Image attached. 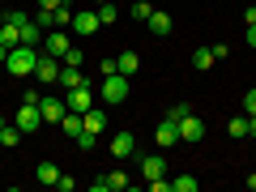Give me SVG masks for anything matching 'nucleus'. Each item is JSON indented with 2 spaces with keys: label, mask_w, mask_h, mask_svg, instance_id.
<instances>
[{
  "label": "nucleus",
  "mask_w": 256,
  "mask_h": 192,
  "mask_svg": "<svg viewBox=\"0 0 256 192\" xmlns=\"http://www.w3.org/2000/svg\"><path fill=\"white\" fill-rule=\"evenodd\" d=\"M34 64H38V47H26V43H18L4 56V68H9L13 77H34Z\"/></svg>",
  "instance_id": "nucleus-1"
},
{
  "label": "nucleus",
  "mask_w": 256,
  "mask_h": 192,
  "mask_svg": "<svg viewBox=\"0 0 256 192\" xmlns=\"http://www.w3.org/2000/svg\"><path fill=\"white\" fill-rule=\"evenodd\" d=\"M102 102H111V107L128 102V77H124V73H111V77H102Z\"/></svg>",
  "instance_id": "nucleus-2"
},
{
  "label": "nucleus",
  "mask_w": 256,
  "mask_h": 192,
  "mask_svg": "<svg viewBox=\"0 0 256 192\" xmlns=\"http://www.w3.org/2000/svg\"><path fill=\"white\" fill-rule=\"evenodd\" d=\"M98 30H102L98 9H73V34L77 38H90V34H98Z\"/></svg>",
  "instance_id": "nucleus-3"
},
{
  "label": "nucleus",
  "mask_w": 256,
  "mask_h": 192,
  "mask_svg": "<svg viewBox=\"0 0 256 192\" xmlns=\"http://www.w3.org/2000/svg\"><path fill=\"white\" fill-rule=\"evenodd\" d=\"M201 141H205V124L196 120V111H188L180 120V146H201Z\"/></svg>",
  "instance_id": "nucleus-4"
},
{
  "label": "nucleus",
  "mask_w": 256,
  "mask_h": 192,
  "mask_svg": "<svg viewBox=\"0 0 256 192\" xmlns=\"http://www.w3.org/2000/svg\"><path fill=\"white\" fill-rule=\"evenodd\" d=\"M13 124L26 132V137H34L38 128H43V111H38V102H22V111H18V120Z\"/></svg>",
  "instance_id": "nucleus-5"
},
{
  "label": "nucleus",
  "mask_w": 256,
  "mask_h": 192,
  "mask_svg": "<svg viewBox=\"0 0 256 192\" xmlns=\"http://www.w3.org/2000/svg\"><path fill=\"white\" fill-rule=\"evenodd\" d=\"M34 82H38V86H52V82H60V60H56V56L38 52V64H34Z\"/></svg>",
  "instance_id": "nucleus-6"
},
{
  "label": "nucleus",
  "mask_w": 256,
  "mask_h": 192,
  "mask_svg": "<svg viewBox=\"0 0 256 192\" xmlns=\"http://www.w3.org/2000/svg\"><path fill=\"white\" fill-rule=\"evenodd\" d=\"M73 47V38L64 34V30H47L43 34V43H38V52H47V56H56V60H64V52Z\"/></svg>",
  "instance_id": "nucleus-7"
},
{
  "label": "nucleus",
  "mask_w": 256,
  "mask_h": 192,
  "mask_svg": "<svg viewBox=\"0 0 256 192\" xmlns=\"http://www.w3.org/2000/svg\"><path fill=\"white\" fill-rule=\"evenodd\" d=\"M64 102H68V111H90V107H94V90H90V86L64 90Z\"/></svg>",
  "instance_id": "nucleus-8"
},
{
  "label": "nucleus",
  "mask_w": 256,
  "mask_h": 192,
  "mask_svg": "<svg viewBox=\"0 0 256 192\" xmlns=\"http://www.w3.org/2000/svg\"><path fill=\"white\" fill-rule=\"evenodd\" d=\"M38 111H43V124H60V120H64V111H68V102H64V98H47V94H43Z\"/></svg>",
  "instance_id": "nucleus-9"
},
{
  "label": "nucleus",
  "mask_w": 256,
  "mask_h": 192,
  "mask_svg": "<svg viewBox=\"0 0 256 192\" xmlns=\"http://www.w3.org/2000/svg\"><path fill=\"white\" fill-rule=\"evenodd\" d=\"M154 141H158V146H162V150H166V146H180V124H175V120L166 116L162 124L154 128Z\"/></svg>",
  "instance_id": "nucleus-10"
},
{
  "label": "nucleus",
  "mask_w": 256,
  "mask_h": 192,
  "mask_svg": "<svg viewBox=\"0 0 256 192\" xmlns=\"http://www.w3.org/2000/svg\"><path fill=\"white\" fill-rule=\"evenodd\" d=\"M146 26H150V34H158V38H166V34H171V30H175V22H171V13H162V9H154V13H150V22H146Z\"/></svg>",
  "instance_id": "nucleus-11"
},
{
  "label": "nucleus",
  "mask_w": 256,
  "mask_h": 192,
  "mask_svg": "<svg viewBox=\"0 0 256 192\" xmlns=\"http://www.w3.org/2000/svg\"><path fill=\"white\" fill-rule=\"evenodd\" d=\"M111 154H116V158L137 154V137H132V132H116V137H111Z\"/></svg>",
  "instance_id": "nucleus-12"
},
{
  "label": "nucleus",
  "mask_w": 256,
  "mask_h": 192,
  "mask_svg": "<svg viewBox=\"0 0 256 192\" xmlns=\"http://www.w3.org/2000/svg\"><path fill=\"white\" fill-rule=\"evenodd\" d=\"M141 175H146V180L166 175V158H162V154H146V158H141Z\"/></svg>",
  "instance_id": "nucleus-13"
},
{
  "label": "nucleus",
  "mask_w": 256,
  "mask_h": 192,
  "mask_svg": "<svg viewBox=\"0 0 256 192\" xmlns=\"http://www.w3.org/2000/svg\"><path fill=\"white\" fill-rule=\"evenodd\" d=\"M60 86L64 90H77V86H90V77H86L82 68H73V64H64L60 68Z\"/></svg>",
  "instance_id": "nucleus-14"
},
{
  "label": "nucleus",
  "mask_w": 256,
  "mask_h": 192,
  "mask_svg": "<svg viewBox=\"0 0 256 192\" xmlns=\"http://www.w3.org/2000/svg\"><path fill=\"white\" fill-rule=\"evenodd\" d=\"M34 180H38V184H47V188H56V180H60V166H56L52 158H43V162L34 166Z\"/></svg>",
  "instance_id": "nucleus-15"
},
{
  "label": "nucleus",
  "mask_w": 256,
  "mask_h": 192,
  "mask_svg": "<svg viewBox=\"0 0 256 192\" xmlns=\"http://www.w3.org/2000/svg\"><path fill=\"white\" fill-rule=\"evenodd\" d=\"M60 128H64V137H82V128H86V120H82V111H64V120H60Z\"/></svg>",
  "instance_id": "nucleus-16"
},
{
  "label": "nucleus",
  "mask_w": 256,
  "mask_h": 192,
  "mask_svg": "<svg viewBox=\"0 0 256 192\" xmlns=\"http://www.w3.org/2000/svg\"><path fill=\"white\" fill-rule=\"evenodd\" d=\"M82 120H86V132H94V137H98V132H107V111H82Z\"/></svg>",
  "instance_id": "nucleus-17"
},
{
  "label": "nucleus",
  "mask_w": 256,
  "mask_h": 192,
  "mask_svg": "<svg viewBox=\"0 0 256 192\" xmlns=\"http://www.w3.org/2000/svg\"><path fill=\"white\" fill-rule=\"evenodd\" d=\"M214 64H218L214 47H196V52H192V68H196V73H205V68H214Z\"/></svg>",
  "instance_id": "nucleus-18"
},
{
  "label": "nucleus",
  "mask_w": 256,
  "mask_h": 192,
  "mask_svg": "<svg viewBox=\"0 0 256 192\" xmlns=\"http://www.w3.org/2000/svg\"><path fill=\"white\" fill-rule=\"evenodd\" d=\"M64 26H73V9H68V0L52 9V30H64Z\"/></svg>",
  "instance_id": "nucleus-19"
},
{
  "label": "nucleus",
  "mask_w": 256,
  "mask_h": 192,
  "mask_svg": "<svg viewBox=\"0 0 256 192\" xmlns=\"http://www.w3.org/2000/svg\"><path fill=\"white\" fill-rule=\"evenodd\" d=\"M22 43H26V47H38V43H43V26H38L34 18L22 26Z\"/></svg>",
  "instance_id": "nucleus-20"
},
{
  "label": "nucleus",
  "mask_w": 256,
  "mask_h": 192,
  "mask_svg": "<svg viewBox=\"0 0 256 192\" xmlns=\"http://www.w3.org/2000/svg\"><path fill=\"white\" fill-rule=\"evenodd\" d=\"M116 64H120V73H124V77H132L141 68V56L137 52H124V56H116Z\"/></svg>",
  "instance_id": "nucleus-21"
},
{
  "label": "nucleus",
  "mask_w": 256,
  "mask_h": 192,
  "mask_svg": "<svg viewBox=\"0 0 256 192\" xmlns=\"http://www.w3.org/2000/svg\"><path fill=\"white\" fill-rule=\"evenodd\" d=\"M0 43H4V47H18V43H22V26H13V22H0Z\"/></svg>",
  "instance_id": "nucleus-22"
},
{
  "label": "nucleus",
  "mask_w": 256,
  "mask_h": 192,
  "mask_svg": "<svg viewBox=\"0 0 256 192\" xmlns=\"http://www.w3.org/2000/svg\"><path fill=\"white\" fill-rule=\"evenodd\" d=\"M226 132H230V137H235V141H244V137H248V111H244V116H230Z\"/></svg>",
  "instance_id": "nucleus-23"
},
{
  "label": "nucleus",
  "mask_w": 256,
  "mask_h": 192,
  "mask_svg": "<svg viewBox=\"0 0 256 192\" xmlns=\"http://www.w3.org/2000/svg\"><path fill=\"white\" fill-rule=\"evenodd\" d=\"M22 137H26V132H22L18 124H4V128H0V146H18Z\"/></svg>",
  "instance_id": "nucleus-24"
},
{
  "label": "nucleus",
  "mask_w": 256,
  "mask_h": 192,
  "mask_svg": "<svg viewBox=\"0 0 256 192\" xmlns=\"http://www.w3.org/2000/svg\"><path fill=\"white\" fill-rule=\"evenodd\" d=\"M150 13H154V4H150V0H137V4L128 9V18L132 22H150Z\"/></svg>",
  "instance_id": "nucleus-25"
},
{
  "label": "nucleus",
  "mask_w": 256,
  "mask_h": 192,
  "mask_svg": "<svg viewBox=\"0 0 256 192\" xmlns=\"http://www.w3.org/2000/svg\"><path fill=\"white\" fill-rule=\"evenodd\" d=\"M98 22H102V26H116V22H120V9L111 4V0H107V4H98Z\"/></svg>",
  "instance_id": "nucleus-26"
},
{
  "label": "nucleus",
  "mask_w": 256,
  "mask_h": 192,
  "mask_svg": "<svg viewBox=\"0 0 256 192\" xmlns=\"http://www.w3.org/2000/svg\"><path fill=\"white\" fill-rule=\"evenodd\" d=\"M175 192H196V175H180V180H171Z\"/></svg>",
  "instance_id": "nucleus-27"
},
{
  "label": "nucleus",
  "mask_w": 256,
  "mask_h": 192,
  "mask_svg": "<svg viewBox=\"0 0 256 192\" xmlns=\"http://www.w3.org/2000/svg\"><path fill=\"white\" fill-rule=\"evenodd\" d=\"M107 188H111V192H124V188H128V175H124V171H111V175H107Z\"/></svg>",
  "instance_id": "nucleus-28"
},
{
  "label": "nucleus",
  "mask_w": 256,
  "mask_h": 192,
  "mask_svg": "<svg viewBox=\"0 0 256 192\" xmlns=\"http://www.w3.org/2000/svg\"><path fill=\"white\" fill-rule=\"evenodd\" d=\"M64 64H73V68H82V64H86V52H82V47H68V52H64Z\"/></svg>",
  "instance_id": "nucleus-29"
},
{
  "label": "nucleus",
  "mask_w": 256,
  "mask_h": 192,
  "mask_svg": "<svg viewBox=\"0 0 256 192\" xmlns=\"http://www.w3.org/2000/svg\"><path fill=\"white\" fill-rule=\"evenodd\" d=\"M188 111H192V107H188V102H175V107H171V111H166V116H171V120H175V124H180V120H184V116H188Z\"/></svg>",
  "instance_id": "nucleus-30"
},
{
  "label": "nucleus",
  "mask_w": 256,
  "mask_h": 192,
  "mask_svg": "<svg viewBox=\"0 0 256 192\" xmlns=\"http://www.w3.org/2000/svg\"><path fill=\"white\" fill-rule=\"evenodd\" d=\"M98 73H102V77H111V73H120V64L107 56V60H98Z\"/></svg>",
  "instance_id": "nucleus-31"
},
{
  "label": "nucleus",
  "mask_w": 256,
  "mask_h": 192,
  "mask_svg": "<svg viewBox=\"0 0 256 192\" xmlns=\"http://www.w3.org/2000/svg\"><path fill=\"white\" fill-rule=\"evenodd\" d=\"M4 22H13V26H26L30 18H26V13H22V9H9V13H4Z\"/></svg>",
  "instance_id": "nucleus-32"
},
{
  "label": "nucleus",
  "mask_w": 256,
  "mask_h": 192,
  "mask_svg": "<svg viewBox=\"0 0 256 192\" xmlns=\"http://www.w3.org/2000/svg\"><path fill=\"white\" fill-rule=\"evenodd\" d=\"M94 141H98V137H94V132H86V128H82V137H77V150H94Z\"/></svg>",
  "instance_id": "nucleus-33"
},
{
  "label": "nucleus",
  "mask_w": 256,
  "mask_h": 192,
  "mask_svg": "<svg viewBox=\"0 0 256 192\" xmlns=\"http://www.w3.org/2000/svg\"><path fill=\"white\" fill-rule=\"evenodd\" d=\"M244 111H248V116H256V90L244 94Z\"/></svg>",
  "instance_id": "nucleus-34"
},
{
  "label": "nucleus",
  "mask_w": 256,
  "mask_h": 192,
  "mask_svg": "<svg viewBox=\"0 0 256 192\" xmlns=\"http://www.w3.org/2000/svg\"><path fill=\"white\" fill-rule=\"evenodd\" d=\"M56 188H60V192H73V188H77V180H68V175H60V180H56Z\"/></svg>",
  "instance_id": "nucleus-35"
},
{
  "label": "nucleus",
  "mask_w": 256,
  "mask_h": 192,
  "mask_svg": "<svg viewBox=\"0 0 256 192\" xmlns=\"http://www.w3.org/2000/svg\"><path fill=\"white\" fill-rule=\"evenodd\" d=\"M244 22H248V26H256V4H248V9H244Z\"/></svg>",
  "instance_id": "nucleus-36"
},
{
  "label": "nucleus",
  "mask_w": 256,
  "mask_h": 192,
  "mask_svg": "<svg viewBox=\"0 0 256 192\" xmlns=\"http://www.w3.org/2000/svg\"><path fill=\"white\" fill-rule=\"evenodd\" d=\"M56 4H64V0H38V9H56Z\"/></svg>",
  "instance_id": "nucleus-37"
},
{
  "label": "nucleus",
  "mask_w": 256,
  "mask_h": 192,
  "mask_svg": "<svg viewBox=\"0 0 256 192\" xmlns=\"http://www.w3.org/2000/svg\"><path fill=\"white\" fill-rule=\"evenodd\" d=\"M248 137H256V116H248Z\"/></svg>",
  "instance_id": "nucleus-38"
},
{
  "label": "nucleus",
  "mask_w": 256,
  "mask_h": 192,
  "mask_svg": "<svg viewBox=\"0 0 256 192\" xmlns=\"http://www.w3.org/2000/svg\"><path fill=\"white\" fill-rule=\"evenodd\" d=\"M248 47H256V26H248Z\"/></svg>",
  "instance_id": "nucleus-39"
},
{
  "label": "nucleus",
  "mask_w": 256,
  "mask_h": 192,
  "mask_svg": "<svg viewBox=\"0 0 256 192\" xmlns=\"http://www.w3.org/2000/svg\"><path fill=\"white\" fill-rule=\"evenodd\" d=\"M13 52V47H4V43H0V64H4V56H9Z\"/></svg>",
  "instance_id": "nucleus-40"
},
{
  "label": "nucleus",
  "mask_w": 256,
  "mask_h": 192,
  "mask_svg": "<svg viewBox=\"0 0 256 192\" xmlns=\"http://www.w3.org/2000/svg\"><path fill=\"white\" fill-rule=\"evenodd\" d=\"M244 184H248V188H252V192H256V175H248V180H244Z\"/></svg>",
  "instance_id": "nucleus-41"
},
{
  "label": "nucleus",
  "mask_w": 256,
  "mask_h": 192,
  "mask_svg": "<svg viewBox=\"0 0 256 192\" xmlns=\"http://www.w3.org/2000/svg\"><path fill=\"white\" fill-rule=\"evenodd\" d=\"M94 4H107V0H94Z\"/></svg>",
  "instance_id": "nucleus-42"
},
{
  "label": "nucleus",
  "mask_w": 256,
  "mask_h": 192,
  "mask_svg": "<svg viewBox=\"0 0 256 192\" xmlns=\"http://www.w3.org/2000/svg\"><path fill=\"white\" fill-rule=\"evenodd\" d=\"M0 128H4V116H0Z\"/></svg>",
  "instance_id": "nucleus-43"
},
{
  "label": "nucleus",
  "mask_w": 256,
  "mask_h": 192,
  "mask_svg": "<svg viewBox=\"0 0 256 192\" xmlns=\"http://www.w3.org/2000/svg\"><path fill=\"white\" fill-rule=\"evenodd\" d=\"M0 150H4V146H0Z\"/></svg>",
  "instance_id": "nucleus-44"
}]
</instances>
